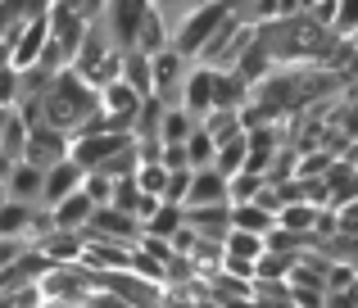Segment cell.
<instances>
[{
	"label": "cell",
	"mask_w": 358,
	"mask_h": 308,
	"mask_svg": "<svg viewBox=\"0 0 358 308\" xmlns=\"http://www.w3.org/2000/svg\"><path fill=\"white\" fill-rule=\"evenodd\" d=\"M241 27H245V18H241V14H227V18H222V27H218V32L209 36V45H204V50H200V59L218 68V64H222V54L231 50V41H236V36H241Z\"/></svg>",
	"instance_id": "cell-19"
},
{
	"label": "cell",
	"mask_w": 358,
	"mask_h": 308,
	"mask_svg": "<svg viewBox=\"0 0 358 308\" xmlns=\"http://www.w3.org/2000/svg\"><path fill=\"white\" fill-rule=\"evenodd\" d=\"M36 245L45 249L50 258H59V263H82V254H87V245H91V236L87 231H69V227H59V231H50V236H41Z\"/></svg>",
	"instance_id": "cell-14"
},
{
	"label": "cell",
	"mask_w": 358,
	"mask_h": 308,
	"mask_svg": "<svg viewBox=\"0 0 358 308\" xmlns=\"http://www.w3.org/2000/svg\"><path fill=\"white\" fill-rule=\"evenodd\" d=\"M127 145H136V132H91V136H73V159L87 168H105L114 154H122Z\"/></svg>",
	"instance_id": "cell-6"
},
{
	"label": "cell",
	"mask_w": 358,
	"mask_h": 308,
	"mask_svg": "<svg viewBox=\"0 0 358 308\" xmlns=\"http://www.w3.org/2000/svg\"><path fill=\"white\" fill-rule=\"evenodd\" d=\"M27 249L18 245V236H0V267H9V263H18Z\"/></svg>",
	"instance_id": "cell-36"
},
{
	"label": "cell",
	"mask_w": 358,
	"mask_h": 308,
	"mask_svg": "<svg viewBox=\"0 0 358 308\" xmlns=\"http://www.w3.org/2000/svg\"><path fill=\"white\" fill-rule=\"evenodd\" d=\"M191 182H195V168H173V177H168V191H164V200H177V204H186V195H191Z\"/></svg>",
	"instance_id": "cell-33"
},
{
	"label": "cell",
	"mask_w": 358,
	"mask_h": 308,
	"mask_svg": "<svg viewBox=\"0 0 358 308\" xmlns=\"http://www.w3.org/2000/svg\"><path fill=\"white\" fill-rule=\"evenodd\" d=\"M122 78H127L141 96H155V54L141 50V45L127 50V59H122Z\"/></svg>",
	"instance_id": "cell-17"
},
{
	"label": "cell",
	"mask_w": 358,
	"mask_h": 308,
	"mask_svg": "<svg viewBox=\"0 0 358 308\" xmlns=\"http://www.w3.org/2000/svg\"><path fill=\"white\" fill-rule=\"evenodd\" d=\"M218 200H231V177L222 173L218 163L195 168V182H191V195H186V204H218Z\"/></svg>",
	"instance_id": "cell-13"
},
{
	"label": "cell",
	"mask_w": 358,
	"mask_h": 308,
	"mask_svg": "<svg viewBox=\"0 0 358 308\" xmlns=\"http://www.w3.org/2000/svg\"><path fill=\"white\" fill-rule=\"evenodd\" d=\"M96 209H100V204L91 200L87 191H73V195H64V200L55 204V218H59V227L78 231V227H87V222L96 218Z\"/></svg>",
	"instance_id": "cell-16"
},
{
	"label": "cell",
	"mask_w": 358,
	"mask_h": 308,
	"mask_svg": "<svg viewBox=\"0 0 358 308\" xmlns=\"http://www.w3.org/2000/svg\"><path fill=\"white\" fill-rule=\"evenodd\" d=\"M114 186H118V177H109L105 168H91L87 182H82V191H87L96 204H114Z\"/></svg>",
	"instance_id": "cell-30"
},
{
	"label": "cell",
	"mask_w": 358,
	"mask_h": 308,
	"mask_svg": "<svg viewBox=\"0 0 358 308\" xmlns=\"http://www.w3.org/2000/svg\"><path fill=\"white\" fill-rule=\"evenodd\" d=\"M59 267V258H50L41 245H32L18 263H9L5 272H0V291H14V286H32V281H45V272H55Z\"/></svg>",
	"instance_id": "cell-9"
},
{
	"label": "cell",
	"mask_w": 358,
	"mask_h": 308,
	"mask_svg": "<svg viewBox=\"0 0 358 308\" xmlns=\"http://www.w3.org/2000/svg\"><path fill=\"white\" fill-rule=\"evenodd\" d=\"M96 109H105V91H100L78 64H64L59 78H55L41 96V118L55 123V127H64V132H78Z\"/></svg>",
	"instance_id": "cell-2"
},
{
	"label": "cell",
	"mask_w": 358,
	"mask_h": 308,
	"mask_svg": "<svg viewBox=\"0 0 358 308\" xmlns=\"http://www.w3.org/2000/svg\"><path fill=\"white\" fill-rule=\"evenodd\" d=\"M155 5H159V9H173V5H182V0H155Z\"/></svg>",
	"instance_id": "cell-38"
},
{
	"label": "cell",
	"mask_w": 358,
	"mask_h": 308,
	"mask_svg": "<svg viewBox=\"0 0 358 308\" xmlns=\"http://www.w3.org/2000/svg\"><path fill=\"white\" fill-rule=\"evenodd\" d=\"M131 267H136L141 277H150V281H168V263L159 254H150L145 245H136L131 249Z\"/></svg>",
	"instance_id": "cell-31"
},
{
	"label": "cell",
	"mask_w": 358,
	"mask_h": 308,
	"mask_svg": "<svg viewBox=\"0 0 358 308\" xmlns=\"http://www.w3.org/2000/svg\"><path fill=\"white\" fill-rule=\"evenodd\" d=\"M236 68H241L245 78L254 82V87H259V82H268L272 73H277V59H272V50L259 41V36H254V45H250V50H245L241 59H236Z\"/></svg>",
	"instance_id": "cell-18"
},
{
	"label": "cell",
	"mask_w": 358,
	"mask_h": 308,
	"mask_svg": "<svg viewBox=\"0 0 358 308\" xmlns=\"http://www.w3.org/2000/svg\"><path fill=\"white\" fill-rule=\"evenodd\" d=\"M331 123H341L345 132H350L354 141H358V100H345V109H336V118H331Z\"/></svg>",
	"instance_id": "cell-35"
},
{
	"label": "cell",
	"mask_w": 358,
	"mask_h": 308,
	"mask_svg": "<svg viewBox=\"0 0 358 308\" xmlns=\"http://www.w3.org/2000/svg\"><path fill=\"white\" fill-rule=\"evenodd\" d=\"M87 32H91V23H87V14H82L78 5H69V0H55V9H50V36L64 45V50H69V59H78Z\"/></svg>",
	"instance_id": "cell-7"
},
{
	"label": "cell",
	"mask_w": 358,
	"mask_h": 308,
	"mask_svg": "<svg viewBox=\"0 0 358 308\" xmlns=\"http://www.w3.org/2000/svg\"><path fill=\"white\" fill-rule=\"evenodd\" d=\"M87 173H91V168H87V163H78L73 154H69V159H59L55 168H45V191H41V204H50V209H55V204H59L64 195L82 191Z\"/></svg>",
	"instance_id": "cell-10"
},
{
	"label": "cell",
	"mask_w": 358,
	"mask_h": 308,
	"mask_svg": "<svg viewBox=\"0 0 358 308\" xmlns=\"http://www.w3.org/2000/svg\"><path fill=\"white\" fill-rule=\"evenodd\" d=\"M354 281H358V267L350 263V258H336V263H331V272H327V295L336 300V295H345Z\"/></svg>",
	"instance_id": "cell-32"
},
{
	"label": "cell",
	"mask_w": 358,
	"mask_h": 308,
	"mask_svg": "<svg viewBox=\"0 0 358 308\" xmlns=\"http://www.w3.org/2000/svg\"><path fill=\"white\" fill-rule=\"evenodd\" d=\"M5 191L18 195V200H41V191H45V168L32 163V159L14 163V168L5 173Z\"/></svg>",
	"instance_id": "cell-15"
},
{
	"label": "cell",
	"mask_w": 358,
	"mask_h": 308,
	"mask_svg": "<svg viewBox=\"0 0 358 308\" xmlns=\"http://www.w3.org/2000/svg\"><path fill=\"white\" fill-rule=\"evenodd\" d=\"M136 45H141V50H150V54L168 45V32H164V9H159V5H150V14L141 18V36H136Z\"/></svg>",
	"instance_id": "cell-25"
},
{
	"label": "cell",
	"mask_w": 358,
	"mask_h": 308,
	"mask_svg": "<svg viewBox=\"0 0 358 308\" xmlns=\"http://www.w3.org/2000/svg\"><path fill=\"white\" fill-rule=\"evenodd\" d=\"M186 150H191V163H195V168H209L213 159H218V136H213L209 127L200 123V127L191 132V141H186Z\"/></svg>",
	"instance_id": "cell-27"
},
{
	"label": "cell",
	"mask_w": 358,
	"mask_h": 308,
	"mask_svg": "<svg viewBox=\"0 0 358 308\" xmlns=\"http://www.w3.org/2000/svg\"><path fill=\"white\" fill-rule=\"evenodd\" d=\"M182 227H186V204H177V200H164L145 218V231H159V236H177Z\"/></svg>",
	"instance_id": "cell-22"
},
{
	"label": "cell",
	"mask_w": 358,
	"mask_h": 308,
	"mask_svg": "<svg viewBox=\"0 0 358 308\" xmlns=\"http://www.w3.org/2000/svg\"><path fill=\"white\" fill-rule=\"evenodd\" d=\"M259 41L272 50L277 64H331L341 32L327 23H317L313 14H277L259 23Z\"/></svg>",
	"instance_id": "cell-1"
},
{
	"label": "cell",
	"mask_w": 358,
	"mask_h": 308,
	"mask_svg": "<svg viewBox=\"0 0 358 308\" xmlns=\"http://www.w3.org/2000/svg\"><path fill=\"white\" fill-rule=\"evenodd\" d=\"M268 186V173H254V168H241L236 177H231V200H259V191Z\"/></svg>",
	"instance_id": "cell-29"
},
{
	"label": "cell",
	"mask_w": 358,
	"mask_h": 308,
	"mask_svg": "<svg viewBox=\"0 0 358 308\" xmlns=\"http://www.w3.org/2000/svg\"><path fill=\"white\" fill-rule=\"evenodd\" d=\"M236 227H250V231H263V236H268L272 227H281V213H272L268 204H259V200H241L236 204Z\"/></svg>",
	"instance_id": "cell-21"
},
{
	"label": "cell",
	"mask_w": 358,
	"mask_h": 308,
	"mask_svg": "<svg viewBox=\"0 0 358 308\" xmlns=\"http://www.w3.org/2000/svg\"><path fill=\"white\" fill-rule=\"evenodd\" d=\"M204 127H209V132L218 136V145H222V141H231V136L245 132V109H213V114L204 118Z\"/></svg>",
	"instance_id": "cell-24"
},
{
	"label": "cell",
	"mask_w": 358,
	"mask_h": 308,
	"mask_svg": "<svg viewBox=\"0 0 358 308\" xmlns=\"http://www.w3.org/2000/svg\"><path fill=\"white\" fill-rule=\"evenodd\" d=\"M317 5V0H299V9H304V14H308V9H313Z\"/></svg>",
	"instance_id": "cell-39"
},
{
	"label": "cell",
	"mask_w": 358,
	"mask_h": 308,
	"mask_svg": "<svg viewBox=\"0 0 358 308\" xmlns=\"http://www.w3.org/2000/svg\"><path fill=\"white\" fill-rule=\"evenodd\" d=\"M236 9H241V0H204L195 14H186V23L177 27V41L173 45L186 54V59H191V54H200L204 45H209V36L222 27V18L236 14Z\"/></svg>",
	"instance_id": "cell-3"
},
{
	"label": "cell",
	"mask_w": 358,
	"mask_h": 308,
	"mask_svg": "<svg viewBox=\"0 0 358 308\" xmlns=\"http://www.w3.org/2000/svg\"><path fill=\"white\" fill-rule=\"evenodd\" d=\"M32 213H36L32 200H18V195H9L5 209H0V236H23V227H32Z\"/></svg>",
	"instance_id": "cell-20"
},
{
	"label": "cell",
	"mask_w": 358,
	"mask_h": 308,
	"mask_svg": "<svg viewBox=\"0 0 358 308\" xmlns=\"http://www.w3.org/2000/svg\"><path fill=\"white\" fill-rule=\"evenodd\" d=\"M354 45H358V32H354Z\"/></svg>",
	"instance_id": "cell-40"
},
{
	"label": "cell",
	"mask_w": 358,
	"mask_h": 308,
	"mask_svg": "<svg viewBox=\"0 0 358 308\" xmlns=\"http://www.w3.org/2000/svg\"><path fill=\"white\" fill-rule=\"evenodd\" d=\"M105 54H109V41H105V32H100V27H91V32H87V41H82V50H78V59H73V64H78L82 73H91L100 59H105Z\"/></svg>",
	"instance_id": "cell-28"
},
{
	"label": "cell",
	"mask_w": 358,
	"mask_h": 308,
	"mask_svg": "<svg viewBox=\"0 0 358 308\" xmlns=\"http://www.w3.org/2000/svg\"><path fill=\"white\" fill-rule=\"evenodd\" d=\"M213 163H218L227 177H236L241 168L250 163V132H241V136H231V141H222V145H218V159H213Z\"/></svg>",
	"instance_id": "cell-23"
},
{
	"label": "cell",
	"mask_w": 358,
	"mask_h": 308,
	"mask_svg": "<svg viewBox=\"0 0 358 308\" xmlns=\"http://www.w3.org/2000/svg\"><path fill=\"white\" fill-rule=\"evenodd\" d=\"M213 64H204V68H195V73H186V87H182V105L191 109L195 118H209L213 114Z\"/></svg>",
	"instance_id": "cell-12"
},
{
	"label": "cell",
	"mask_w": 358,
	"mask_h": 308,
	"mask_svg": "<svg viewBox=\"0 0 358 308\" xmlns=\"http://www.w3.org/2000/svg\"><path fill=\"white\" fill-rule=\"evenodd\" d=\"M182 59H186V54L177 50V45H164V50H155V96H164V100H182V87H186V78H182Z\"/></svg>",
	"instance_id": "cell-11"
},
{
	"label": "cell",
	"mask_w": 358,
	"mask_h": 308,
	"mask_svg": "<svg viewBox=\"0 0 358 308\" xmlns=\"http://www.w3.org/2000/svg\"><path fill=\"white\" fill-rule=\"evenodd\" d=\"M73 154V132H64V127L45 123V118H36L32 123V136H27V159L41 168H55L59 159Z\"/></svg>",
	"instance_id": "cell-5"
},
{
	"label": "cell",
	"mask_w": 358,
	"mask_h": 308,
	"mask_svg": "<svg viewBox=\"0 0 358 308\" xmlns=\"http://www.w3.org/2000/svg\"><path fill=\"white\" fill-rule=\"evenodd\" d=\"M336 32L354 36L358 32V0H341V18H336Z\"/></svg>",
	"instance_id": "cell-34"
},
{
	"label": "cell",
	"mask_w": 358,
	"mask_h": 308,
	"mask_svg": "<svg viewBox=\"0 0 358 308\" xmlns=\"http://www.w3.org/2000/svg\"><path fill=\"white\" fill-rule=\"evenodd\" d=\"M195 127H200V118H195L186 105H177V109L168 105V118H164V132L159 136H164V141H191Z\"/></svg>",
	"instance_id": "cell-26"
},
{
	"label": "cell",
	"mask_w": 358,
	"mask_h": 308,
	"mask_svg": "<svg viewBox=\"0 0 358 308\" xmlns=\"http://www.w3.org/2000/svg\"><path fill=\"white\" fill-rule=\"evenodd\" d=\"M281 9H286V0H259V9H254V23H263V18H277Z\"/></svg>",
	"instance_id": "cell-37"
},
{
	"label": "cell",
	"mask_w": 358,
	"mask_h": 308,
	"mask_svg": "<svg viewBox=\"0 0 358 308\" xmlns=\"http://www.w3.org/2000/svg\"><path fill=\"white\" fill-rule=\"evenodd\" d=\"M150 5L155 0H109V32H114V41L122 50H136V36H141V18L150 14Z\"/></svg>",
	"instance_id": "cell-8"
},
{
	"label": "cell",
	"mask_w": 358,
	"mask_h": 308,
	"mask_svg": "<svg viewBox=\"0 0 358 308\" xmlns=\"http://www.w3.org/2000/svg\"><path fill=\"white\" fill-rule=\"evenodd\" d=\"M82 231H87V236H109V240H127V245H141V236H145V218H141V213L118 209V204H100L96 218H91Z\"/></svg>",
	"instance_id": "cell-4"
}]
</instances>
